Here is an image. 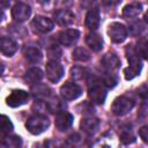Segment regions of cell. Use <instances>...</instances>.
Masks as SVG:
<instances>
[{
	"label": "cell",
	"instance_id": "obj_1",
	"mask_svg": "<svg viewBox=\"0 0 148 148\" xmlns=\"http://www.w3.org/2000/svg\"><path fill=\"white\" fill-rule=\"evenodd\" d=\"M49 126H50V120L47 117H45L43 114H35V116L30 117L25 123L27 130L31 134H35V135L45 132Z\"/></svg>",
	"mask_w": 148,
	"mask_h": 148
},
{
	"label": "cell",
	"instance_id": "obj_2",
	"mask_svg": "<svg viewBox=\"0 0 148 148\" xmlns=\"http://www.w3.org/2000/svg\"><path fill=\"white\" fill-rule=\"evenodd\" d=\"M134 106V102L126 97V96H119L117 97L112 105H111V111L116 114V116H124L126 113H128Z\"/></svg>",
	"mask_w": 148,
	"mask_h": 148
},
{
	"label": "cell",
	"instance_id": "obj_3",
	"mask_svg": "<svg viewBox=\"0 0 148 148\" xmlns=\"http://www.w3.org/2000/svg\"><path fill=\"white\" fill-rule=\"evenodd\" d=\"M108 35H109L111 42L121 43L127 37V29H126V27L124 24L118 23V22H113V23H111L109 25Z\"/></svg>",
	"mask_w": 148,
	"mask_h": 148
},
{
	"label": "cell",
	"instance_id": "obj_4",
	"mask_svg": "<svg viewBox=\"0 0 148 148\" xmlns=\"http://www.w3.org/2000/svg\"><path fill=\"white\" fill-rule=\"evenodd\" d=\"M31 28L34 29L35 32L46 34L54 28V23L51 18L46 16H36L31 22Z\"/></svg>",
	"mask_w": 148,
	"mask_h": 148
},
{
	"label": "cell",
	"instance_id": "obj_5",
	"mask_svg": "<svg viewBox=\"0 0 148 148\" xmlns=\"http://www.w3.org/2000/svg\"><path fill=\"white\" fill-rule=\"evenodd\" d=\"M82 94V89L74 82H66L60 88V95L66 101H73L80 97Z\"/></svg>",
	"mask_w": 148,
	"mask_h": 148
},
{
	"label": "cell",
	"instance_id": "obj_6",
	"mask_svg": "<svg viewBox=\"0 0 148 148\" xmlns=\"http://www.w3.org/2000/svg\"><path fill=\"white\" fill-rule=\"evenodd\" d=\"M88 96L95 104H103L106 98V91L99 82H94L88 90Z\"/></svg>",
	"mask_w": 148,
	"mask_h": 148
},
{
	"label": "cell",
	"instance_id": "obj_7",
	"mask_svg": "<svg viewBox=\"0 0 148 148\" xmlns=\"http://www.w3.org/2000/svg\"><path fill=\"white\" fill-rule=\"evenodd\" d=\"M29 99V94L24 90H13L6 98V103L10 108H17L25 104Z\"/></svg>",
	"mask_w": 148,
	"mask_h": 148
},
{
	"label": "cell",
	"instance_id": "obj_8",
	"mask_svg": "<svg viewBox=\"0 0 148 148\" xmlns=\"http://www.w3.org/2000/svg\"><path fill=\"white\" fill-rule=\"evenodd\" d=\"M64 75V67L59 64V61H53V60H50L47 64H46V76L47 79L56 83L58 82Z\"/></svg>",
	"mask_w": 148,
	"mask_h": 148
},
{
	"label": "cell",
	"instance_id": "obj_9",
	"mask_svg": "<svg viewBox=\"0 0 148 148\" xmlns=\"http://www.w3.org/2000/svg\"><path fill=\"white\" fill-rule=\"evenodd\" d=\"M31 8L24 2H17L12 9V16L17 22H23L30 17Z\"/></svg>",
	"mask_w": 148,
	"mask_h": 148
},
{
	"label": "cell",
	"instance_id": "obj_10",
	"mask_svg": "<svg viewBox=\"0 0 148 148\" xmlns=\"http://www.w3.org/2000/svg\"><path fill=\"white\" fill-rule=\"evenodd\" d=\"M80 37V32L76 29H67L58 34V40L65 46H72Z\"/></svg>",
	"mask_w": 148,
	"mask_h": 148
},
{
	"label": "cell",
	"instance_id": "obj_11",
	"mask_svg": "<svg viewBox=\"0 0 148 148\" xmlns=\"http://www.w3.org/2000/svg\"><path fill=\"white\" fill-rule=\"evenodd\" d=\"M54 18H56V22L59 25L67 27V25H71V24L74 23L75 15L69 9H59L54 13Z\"/></svg>",
	"mask_w": 148,
	"mask_h": 148
},
{
	"label": "cell",
	"instance_id": "obj_12",
	"mask_svg": "<svg viewBox=\"0 0 148 148\" xmlns=\"http://www.w3.org/2000/svg\"><path fill=\"white\" fill-rule=\"evenodd\" d=\"M72 124H73V116L69 112L62 111L56 116V127L59 131L68 130L72 126Z\"/></svg>",
	"mask_w": 148,
	"mask_h": 148
},
{
	"label": "cell",
	"instance_id": "obj_13",
	"mask_svg": "<svg viewBox=\"0 0 148 148\" xmlns=\"http://www.w3.org/2000/svg\"><path fill=\"white\" fill-rule=\"evenodd\" d=\"M99 120L97 118H94V117H87V118H83L80 123V128L88 133V134H95L98 128H99Z\"/></svg>",
	"mask_w": 148,
	"mask_h": 148
},
{
	"label": "cell",
	"instance_id": "obj_14",
	"mask_svg": "<svg viewBox=\"0 0 148 148\" xmlns=\"http://www.w3.org/2000/svg\"><path fill=\"white\" fill-rule=\"evenodd\" d=\"M102 65H103V67L106 71L113 72V71H116V69L119 68L120 60H119V58L114 53H106L102 58Z\"/></svg>",
	"mask_w": 148,
	"mask_h": 148
},
{
	"label": "cell",
	"instance_id": "obj_15",
	"mask_svg": "<svg viewBox=\"0 0 148 148\" xmlns=\"http://www.w3.org/2000/svg\"><path fill=\"white\" fill-rule=\"evenodd\" d=\"M0 49H1V52L5 56L10 57L17 51V44H16V42L14 39H12L9 37H1V39H0Z\"/></svg>",
	"mask_w": 148,
	"mask_h": 148
},
{
	"label": "cell",
	"instance_id": "obj_16",
	"mask_svg": "<svg viewBox=\"0 0 148 148\" xmlns=\"http://www.w3.org/2000/svg\"><path fill=\"white\" fill-rule=\"evenodd\" d=\"M23 56L25 57V59L32 64H37L42 60V52L37 46H32V45H27L23 49Z\"/></svg>",
	"mask_w": 148,
	"mask_h": 148
},
{
	"label": "cell",
	"instance_id": "obj_17",
	"mask_svg": "<svg viewBox=\"0 0 148 148\" xmlns=\"http://www.w3.org/2000/svg\"><path fill=\"white\" fill-rule=\"evenodd\" d=\"M99 24V10L97 8H91L86 15V25L90 30H96Z\"/></svg>",
	"mask_w": 148,
	"mask_h": 148
},
{
	"label": "cell",
	"instance_id": "obj_18",
	"mask_svg": "<svg viewBox=\"0 0 148 148\" xmlns=\"http://www.w3.org/2000/svg\"><path fill=\"white\" fill-rule=\"evenodd\" d=\"M86 43L87 45L95 52H98L103 49V39L102 37L96 34V32H91V34H88L87 37H86Z\"/></svg>",
	"mask_w": 148,
	"mask_h": 148
},
{
	"label": "cell",
	"instance_id": "obj_19",
	"mask_svg": "<svg viewBox=\"0 0 148 148\" xmlns=\"http://www.w3.org/2000/svg\"><path fill=\"white\" fill-rule=\"evenodd\" d=\"M126 56H127V60L130 62V67H132V68L136 69L138 72H140L141 71V67H142L141 60H140L136 51H134L130 45L126 47Z\"/></svg>",
	"mask_w": 148,
	"mask_h": 148
},
{
	"label": "cell",
	"instance_id": "obj_20",
	"mask_svg": "<svg viewBox=\"0 0 148 148\" xmlns=\"http://www.w3.org/2000/svg\"><path fill=\"white\" fill-rule=\"evenodd\" d=\"M141 12H142V5L139 2L128 3L123 8V15L125 17H128V18L136 17Z\"/></svg>",
	"mask_w": 148,
	"mask_h": 148
},
{
	"label": "cell",
	"instance_id": "obj_21",
	"mask_svg": "<svg viewBox=\"0 0 148 148\" xmlns=\"http://www.w3.org/2000/svg\"><path fill=\"white\" fill-rule=\"evenodd\" d=\"M42 79H43V72L38 67L30 68L24 74V81L28 83H31V84H34V83L37 84V82H39Z\"/></svg>",
	"mask_w": 148,
	"mask_h": 148
},
{
	"label": "cell",
	"instance_id": "obj_22",
	"mask_svg": "<svg viewBox=\"0 0 148 148\" xmlns=\"http://www.w3.org/2000/svg\"><path fill=\"white\" fill-rule=\"evenodd\" d=\"M120 141L125 145L132 143L135 141V136L133 134L132 127L130 125H125L120 127Z\"/></svg>",
	"mask_w": 148,
	"mask_h": 148
},
{
	"label": "cell",
	"instance_id": "obj_23",
	"mask_svg": "<svg viewBox=\"0 0 148 148\" xmlns=\"http://www.w3.org/2000/svg\"><path fill=\"white\" fill-rule=\"evenodd\" d=\"M21 143H22V140L17 135H12V136L3 135V138H2V145L7 148H18L21 146Z\"/></svg>",
	"mask_w": 148,
	"mask_h": 148
},
{
	"label": "cell",
	"instance_id": "obj_24",
	"mask_svg": "<svg viewBox=\"0 0 148 148\" xmlns=\"http://www.w3.org/2000/svg\"><path fill=\"white\" fill-rule=\"evenodd\" d=\"M72 57H73V59L76 60V61H83V62H84V61H88L91 56H90L89 51H87L86 49H83V47H76V49L73 51Z\"/></svg>",
	"mask_w": 148,
	"mask_h": 148
},
{
	"label": "cell",
	"instance_id": "obj_25",
	"mask_svg": "<svg viewBox=\"0 0 148 148\" xmlns=\"http://www.w3.org/2000/svg\"><path fill=\"white\" fill-rule=\"evenodd\" d=\"M135 50H136V53L140 54L143 59H148V39L140 38L136 42Z\"/></svg>",
	"mask_w": 148,
	"mask_h": 148
},
{
	"label": "cell",
	"instance_id": "obj_26",
	"mask_svg": "<svg viewBox=\"0 0 148 148\" xmlns=\"http://www.w3.org/2000/svg\"><path fill=\"white\" fill-rule=\"evenodd\" d=\"M71 77L73 80H83L88 76V71L83 67H80V66H74L71 68Z\"/></svg>",
	"mask_w": 148,
	"mask_h": 148
},
{
	"label": "cell",
	"instance_id": "obj_27",
	"mask_svg": "<svg viewBox=\"0 0 148 148\" xmlns=\"http://www.w3.org/2000/svg\"><path fill=\"white\" fill-rule=\"evenodd\" d=\"M66 146L68 148H81L82 146V138L80 134L74 133L72 135H69L66 140Z\"/></svg>",
	"mask_w": 148,
	"mask_h": 148
},
{
	"label": "cell",
	"instance_id": "obj_28",
	"mask_svg": "<svg viewBox=\"0 0 148 148\" xmlns=\"http://www.w3.org/2000/svg\"><path fill=\"white\" fill-rule=\"evenodd\" d=\"M47 109L51 111V112H62L65 105L58 99V98H53L52 101H50L47 104Z\"/></svg>",
	"mask_w": 148,
	"mask_h": 148
},
{
	"label": "cell",
	"instance_id": "obj_29",
	"mask_svg": "<svg viewBox=\"0 0 148 148\" xmlns=\"http://www.w3.org/2000/svg\"><path fill=\"white\" fill-rule=\"evenodd\" d=\"M13 131V124L7 116H1V132L2 134H9Z\"/></svg>",
	"mask_w": 148,
	"mask_h": 148
},
{
	"label": "cell",
	"instance_id": "obj_30",
	"mask_svg": "<svg viewBox=\"0 0 148 148\" xmlns=\"http://www.w3.org/2000/svg\"><path fill=\"white\" fill-rule=\"evenodd\" d=\"M50 89L46 87V86H39L38 83L32 88V92H34V96L35 97H40V96H47Z\"/></svg>",
	"mask_w": 148,
	"mask_h": 148
},
{
	"label": "cell",
	"instance_id": "obj_31",
	"mask_svg": "<svg viewBox=\"0 0 148 148\" xmlns=\"http://www.w3.org/2000/svg\"><path fill=\"white\" fill-rule=\"evenodd\" d=\"M130 31H131V34L134 35V36L141 34V32L143 31V25H142V23H140V22H135V23L131 24V27H130Z\"/></svg>",
	"mask_w": 148,
	"mask_h": 148
},
{
	"label": "cell",
	"instance_id": "obj_32",
	"mask_svg": "<svg viewBox=\"0 0 148 148\" xmlns=\"http://www.w3.org/2000/svg\"><path fill=\"white\" fill-rule=\"evenodd\" d=\"M139 73H140V72H138L136 69H134V68H132V67H130V66L124 69V75H125V79H126V80H132V79H134L135 76H138Z\"/></svg>",
	"mask_w": 148,
	"mask_h": 148
},
{
	"label": "cell",
	"instance_id": "obj_33",
	"mask_svg": "<svg viewBox=\"0 0 148 148\" xmlns=\"http://www.w3.org/2000/svg\"><path fill=\"white\" fill-rule=\"evenodd\" d=\"M103 82H104V84H105L108 88H113V87L117 84V80H116V77H114L113 75H111V74L104 76Z\"/></svg>",
	"mask_w": 148,
	"mask_h": 148
},
{
	"label": "cell",
	"instance_id": "obj_34",
	"mask_svg": "<svg viewBox=\"0 0 148 148\" xmlns=\"http://www.w3.org/2000/svg\"><path fill=\"white\" fill-rule=\"evenodd\" d=\"M139 135H140V138H141L145 142H148V125L142 126V127L139 130Z\"/></svg>",
	"mask_w": 148,
	"mask_h": 148
},
{
	"label": "cell",
	"instance_id": "obj_35",
	"mask_svg": "<svg viewBox=\"0 0 148 148\" xmlns=\"http://www.w3.org/2000/svg\"><path fill=\"white\" fill-rule=\"evenodd\" d=\"M45 147L46 148H62V147H60L57 142H54V141H45Z\"/></svg>",
	"mask_w": 148,
	"mask_h": 148
},
{
	"label": "cell",
	"instance_id": "obj_36",
	"mask_svg": "<svg viewBox=\"0 0 148 148\" xmlns=\"http://www.w3.org/2000/svg\"><path fill=\"white\" fill-rule=\"evenodd\" d=\"M145 21L148 23V10L146 12V14H145Z\"/></svg>",
	"mask_w": 148,
	"mask_h": 148
}]
</instances>
